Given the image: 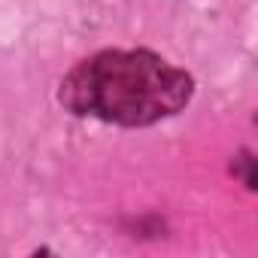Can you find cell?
I'll use <instances>...</instances> for the list:
<instances>
[{
  "mask_svg": "<svg viewBox=\"0 0 258 258\" xmlns=\"http://www.w3.org/2000/svg\"><path fill=\"white\" fill-rule=\"evenodd\" d=\"M195 79L155 52L106 49L79 61L61 82L67 112L121 127H146L188 106Z\"/></svg>",
  "mask_w": 258,
  "mask_h": 258,
  "instance_id": "obj_1",
  "label": "cell"
}]
</instances>
